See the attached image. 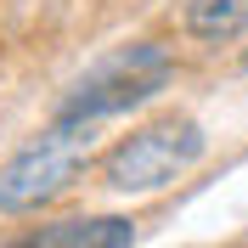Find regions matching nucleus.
<instances>
[{"mask_svg": "<svg viewBox=\"0 0 248 248\" xmlns=\"http://www.w3.org/2000/svg\"><path fill=\"white\" fill-rule=\"evenodd\" d=\"M85 158H91V136L79 130V119H62L51 136L29 141L0 164V215H34L40 203L62 198L79 181Z\"/></svg>", "mask_w": 248, "mask_h": 248, "instance_id": "obj_1", "label": "nucleus"}, {"mask_svg": "<svg viewBox=\"0 0 248 248\" xmlns=\"http://www.w3.org/2000/svg\"><path fill=\"white\" fill-rule=\"evenodd\" d=\"M203 158V130L198 119H158L136 136H124L108 158H102V181L113 192H158V186L181 181Z\"/></svg>", "mask_w": 248, "mask_h": 248, "instance_id": "obj_2", "label": "nucleus"}, {"mask_svg": "<svg viewBox=\"0 0 248 248\" xmlns=\"http://www.w3.org/2000/svg\"><path fill=\"white\" fill-rule=\"evenodd\" d=\"M164 79H170V57L158 46H136V51H119L113 62H102L74 96H68V108L62 119H102V113H119L141 96L164 91Z\"/></svg>", "mask_w": 248, "mask_h": 248, "instance_id": "obj_3", "label": "nucleus"}, {"mask_svg": "<svg viewBox=\"0 0 248 248\" xmlns=\"http://www.w3.org/2000/svg\"><path fill=\"white\" fill-rule=\"evenodd\" d=\"M29 243H34V248H124V243H136V226H130V220H113V215L62 220V226L34 232Z\"/></svg>", "mask_w": 248, "mask_h": 248, "instance_id": "obj_4", "label": "nucleus"}, {"mask_svg": "<svg viewBox=\"0 0 248 248\" xmlns=\"http://www.w3.org/2000/svg\"><path fill=\"white\" fill-rule=\"evenodd\" d=\"M186 29L198 40H237L248 29V0H192L186 6Z\"/></svg>", "mask_w": 248, "mask_h": 248, "instance_id": "obj_5", "label": "nucleus"}]
</instances>
